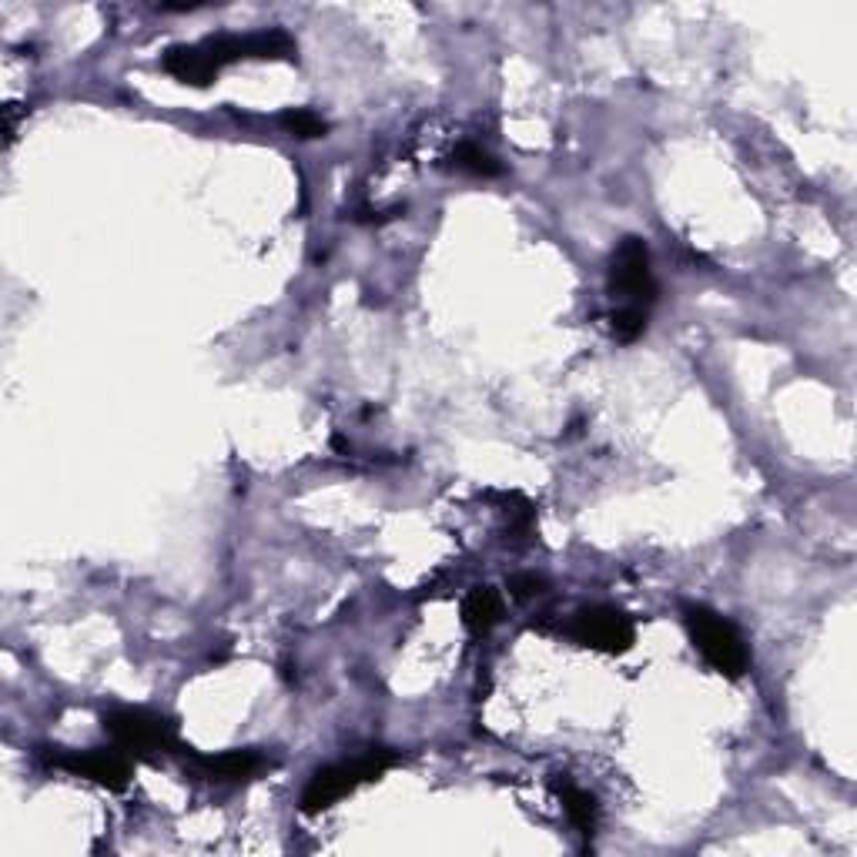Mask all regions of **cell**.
<instances>
[{
  "label": "cell",
  "instance_id": "6da1fadb",
  "mask_svg": "<svg viewBox=\"0 0 857 857\" xmlns=\"http://www.w3.org/2000/svg\"><path fill=\"white\" fill-rule=\"evenodd\" d=\"M398 764V753L388 750V747H375L368 750L365 757L352 760V764H328V767H318L312 774V780L305 784L302 790V810L305 814H318L332 804H338L345 794H352L358 784H368V780H378L388 767Z\"/></svg>",
  "mask_w": 857,
  "mask_h": 857
},
{
  "label": "cell",
  "instance_id": "7a4b0ae2",
  "mask_svg": "<svg viewBox=\"0 0 857 857\" xmlns=\"http://www.w3.org/2000/svg\"><path fill=\"white\" fill-rule=\"evenodd\" d=\"M683 620H687V633H690L693 647L700 650V657L717 673L737 680L747 670L750 653H747V643L730 620H723L720 613H713L707 607H687Z\"/></svg>",
  "mask_w": 857,
  "mask_h": 857
},
{
  "label": "cell",
  "instance_id": "3957f363",
  "mask_svg": "<svg viewBox=\"0 0 857 857\" xmlns=\"http://www.w3.org/2000/svg\"><path fill=\"white\" fill-rule=\"evenodd\" d=\"M610 292L630 308H647L657 302V282L650 272V248L643 238H623L610 258Z\"/></svg>",
  "mask_w": 857,
  "mask_h": 857
},
{
  "label": "cell",
  "instance_id": "277c9868",
  "mask_svg": "<svg viewBox=\"0 0 857 857\" xmlns=\"http://www.w3.org/2000/svg\"><path fill=\"white\" fill-rule=\"evenodd\" d=\"M105 730L128 753H165L178 747L175 723L148 710H111L105 713Z\"/></svg>",
  "mask_w": 857,
  "mask_h": 857
},
{
  "label": "cell",
  "instance_id": "5b68a950",
  "mask_svg": "<svg viewBox=\"0 0 857 857\" xmlns=\"http://www.w3.org/2000/svg\"><path fill=\"white\" fill-rule=\"evenodd\" d=\"M570 637L580 647H590V650H600V653H627L637 640V627L623 610L600 603V607H583L573 617Z\"/></svg>",
  "mask_w": 857,
  "mask_h": 857
},
{
  "label": "cell",
  "instance_id": "8992f818",
  "mask_svg": "<svg viewBox=\"0 0 857 857\" xmlns=\"http://www.w3.org/2000/svg\"><path fill=\"white\" fill-rule=\"evenodd\" d=\"M58 767H65L68 774L75 777H85L91 784H101L108 790H128L131 784V760H128V750H71V753H58L55 757Z\"/></svg>",
  "mask_w": 857,
  "mask_h": 857
},
{
  "label": "cell",
  "instance_id": "52a82bcc",
  "mask_svg": "<svg viewBox=\"0 0 857 857\" xmlns=\"http://www.w3.org/2000/svg\"><path fill=\"white\" fill-rule=\"evenodd\" d=\"M161 65L171 78L195 85V88H208L218 78V68L211 65V58L205 55L201 45H178V48L165 51Z\"/></svg>",
  "mask_w": 857,
  "mask_h": 857
},
{
  "label": "cell",
  "instance_id": "ba28073f",
  "mask_svg": "<svg viewBox=\"0 0 857 857\" xmlns=\"http://www.w3.org/2000/svg\"><path fill=\"white\" fill-rule=\"evenodd\" d=\"M500 617H503V597L493 587H476L463 603V623L476 637L490 633L500 623Z\"/></svg>",
  "mask_w": 857,
  "mask_h": 857
},
{
  "label": "cell",
  "instance_id": "9c48e42d",
  "mask_svg": "<svg viewBox=\"0 0 857 857\" xmlns=\"http://www.w3.org/2000/svg\"><path fill=\"white\" fill-rule=\"evenodd\" d=\"M201 764L215 780H248L265 767V757L258 750H225L218 757H201Z\"/></svg>",
  "mask_w": 857,
  "mask_h": 857
},
{
  "label": "cell",
  "instance_id": "30bf717a",
  "mask_svg": "<svg viewBox=\"0 0 857 857\" xmlns=\"http://www.w3.org/2000/svg\"><path fill=\"white\" fill-rule=\"evenodd\" d=\"M556 794H560L570 820L577 824V830L583 837H593V830H597V797L590 790H580L570 780H556Z\"/></svg>",
  "mask_w": 857,
  "mask_h": 857
},
{
  "label": "cell",
  "instance_id": "8fae6325",
  "mask_svg": "<svg viewBox=\"0 0 857 857\" xmlns=\"http://www.w3.org/2000/svg\"><path fill=\"white\" fill-rule=\"evenodd\" d=\"M295 55V41L285 31L245 35V61H282Z\"/></svg>",
  "mask_w": 857,
  "mask_h": 857
},
{
  "label": "cell",
  "instance_id": "7c38bea8",
  "mask_svg": "<svg viewBox=\"0 0 857 857\" xmlns=\"http://www.w3.org/2000/svg\"><path fill=\"white\" fill-rule=\"evenodd\" d=\"M453 165H456L460 171L473 175V178H500V175H503V165H500L490 151H483V148H476V145H460L456 155H453Z\"/></svg>",
  "mask_w": 857,
  "mask_h": 857
},
{
  "label": "cell",
  "instance_id": "4fadbf2b",
  "mask_svg": "<svg viewBox=\"0 0 857 857\" xmlns=\"http://www.w3.org/2000/svg\"><path fill=\"white\" fill-rule=\"evenodd\" d=\"M282 125H285V131L288 135H295V138H325V131H328V125L315 115V111H285L282 115Z\"/></svg>",
  "mask_w": 857,
  "mask_h": 857
},
{
  "label": "cell",
  "instance_id": "5bb4252c",
  "mask_svg": "<svg viewBox=\"0 0 857 857\" xmlns=\"http://www.w3.org/2000/svg\"><path fill=\"white\" fill-rule=\"evenodd\" d=\"M643 332H647V308H630V305H623V308L613 315V335H617L620 342H637Z\"/></svg>",
  "mask_w": 857,
  "mask_h": 857
},
{
  "label": "cell",
  "instance_id": "9a60e30c",
  "mask_svg": "<svg viewBox=\"0 0 857 857\" xmlns=\"http://www.w3.org/2000/svg\"><path fill=\"white\" fill-rule=\"evenodd\" d=\"M543 590H546V580L536 577V573H516V577L510 580V593H513L516 600H533V597H540Z\"/></svg>",
  "mask_w": 857,
  "mask_h": 857
}]
</instances>
